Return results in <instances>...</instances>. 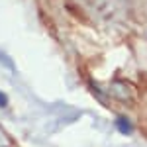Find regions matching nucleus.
Here are the masks:
<instances>
[{"label":"nucleus","mask_w":147,"mask_h":147,"mask_svg":"<svg viewBox=\"0 0 147 147\" xmlns=\"http://www.w3.org/2000/svg\"><path fill=\"white\" fill-rule=\"evenodd\" d=\"M4 106H8V96L4 92H0V108H4Z\"/></svg>","instance_id":"nucleus-1"}]
</instances>
